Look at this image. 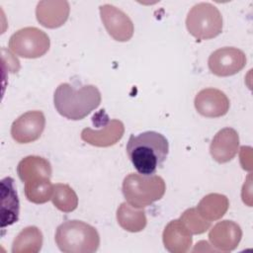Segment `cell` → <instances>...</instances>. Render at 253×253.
<instances>
[{
	"label": "cell",
	"instance_id": "1",
	"mask_svg": "<svg viewBox=\"0 0 253 253\" xmlns=\"http://www.w3.org/2000/svg\"><path fill=\"white\" fill-rule=\"evenodd\" d=\"M126 150L137 172L142 175H153L166 160L169 143L159 132L144 131L138 135H130Z\"/></svg>",
	"mask_w": 253,
	"mask_h": 253
},
{
	"label": "cell",
	"instance_id": "2",
	"mask_svg": "<svg viewBox=\"0 0 253 253\" xmlns=\"http://www.w3.org/2000/svg\"><path fill=\"white\" fill-rule=\"evenodd\" d=\"M101 100V93L94 85H84L76 89L68 83H61L53 95L54 107L58 114L72 121L87 117L100 106Z\"/></svg>",
	"mask_w": 253,
	"mask_h": 253
},
{
	"label": "cell",
	"instance_id": "3",
	"mask_svg": "<svg viewBox=\"0 0 253 253\" xmlns=\"http://www.w3.org/2000/svg\"><path fill=\"white\" fill-rule=\"evenodd\" d=\"M54 239L59 250L65 253H93L100 245L96 228L80 220H67L58 225Z\"/></svg>",
	"mask_w": 253,
	"mask_h": 253
},
{
	"label": "cell",
	"instance_id": "4",
	"mask_svg": "<svg viewBox=\"0 0 253 253\" xmlns=\"http://www.w3.org/2000/svg\"><path fill=\"white\" fill-rule=\"evenodd\" d=\"M122 191L126 203L136 209H143L164 196L166 185L157 175L129 173L124 179Z\"/></svg>",
	"mask_w": 253,
	"mask_h": 253
},
{
	"label": "cell",
	"instance_id": "5",
	"mask_svg": "<svg viewBox=\"0 0 253 253\" xmlns=\"http://www.w3.org/2000/svg\"><path fill=\"white\" fill-rule=\"evenodd\" d=\"M188 32L198 40H211L222 31V17L218 9L207 2L191 8L186 18Z\"/></svg>",
	"mask_w": 253,
	"mask_h": 253
},
{
	"label": "cell",
	"instance_id": "6",
	"mask_svg": "<svg viewBox=\"0 0 253 253\" xmlns=\"http://www.w3.org/2000/svg\"><path fill=\"white\" fill-rule=\"evenodd\" d=\"M50 45L48 36L36 27H26L14 33L9 40V48L24 58H38L44 55Z\"/></svg>",
	"mask_w": 253,
	"mask_h": 253
},
{
	"label": "cell",
	"instance_id": "7",
	"mask_svg": "<svg viewBox=\"0 0 253 253\" xmlns=\"http://www.w3.org/2000/svg\"><path fill=\"white\" fill-rule=\"evenodd\" d=\"M208 64L212 74L220 77L231 76L243 69L246 64V55L239 48L225 46L211 52Z\"/></svg>",
	"mask_w": 253,
	"mask_h": 253
},
{
	"label": "cell",
	"instance_id": "8",
	"mask_svg": "<svg viewBox=\"0 0 253 253\" xmlns=\"http://www.w3.org/2000/svg\"><path fill=\"white\" fill-rule=\"evenodd\" d=\"M101 20L108 34L118 42L129 41L134 32V27L130 18L119 8L104 4L100 6Z\"/></svg>",
	"mask_w": 253,
	"mask_h": 253
},
{
	"label": "cell",
	"instance_id": "9",
	"mask_svg": "<svg viewBox=\"0 0 253 253\" xmlns=\"http://www.w3.org/2000/svg\"><path fill=\"white\" fill-rule=\"evenodd\" d=\"M45 126V118L41 111H29L20 116L11 126V135L18 143H30L39 139Z\"/></svg>",
	"mask_w": 253,
	"mask_h": 253
},
{
	"label": "cell",
	"instance_id": "10",
	"mask_svg": "<svg viewBox=\"0 0 253 253\" xmlns=\"http://www.w3.org/2000/svg\"><path fill=\"white\" fill-rule=\"evenodd\" d=\"M197 112L206 118H219L229 110V99L218 89L206 88L201 90L195 97Z\"/></svg>",
	"mask_w": 253,
	"mask_h": 253
},
{
	"label": "cell",
	"instance_id": "11",
	"mask_svg": "<svg viewBox=\"0 0 253 253\" xmlns=\"http://www.w3.org/2000/svg\"><path fill=\"white\" fill-rule=\"evenodd\" d=\"M125 126L120 120H108L100 129L85 127L81 131V139L93 146L109 147L116 144L124 135Z\"/></svg>",
	"mask_w": 253,
	"mask_h": 253
},
{
	"label": "cell",
	"instance_id": "12",
	"mask_svg": "<svg viewBox=\"0 0 253 253\" xmlns=\"http://www.w3.org/2000/svg\"><path fill=\"white\" fill-rule=\"evenodd\" d=\"M239 136L232 127L220 129L212 138L210 145V153L217 163H226L237 154Z\"/></svg>",
	"mask_w": 253,
	"mask_h": 253
},
{
	"label": "cell",
	"instance_id": "13",
	"mask_svg": "<svg viewBox=\"0 0 253 253\" xmlns=\"http://www.w3.org/2000/svg\"><path fill=\"white\" fill-rule=\"evenodd\" d=\"M242 237L240 226L231 220L217 222L209 232V239L213 247L221 251L234 250Z\"/></svg>",
	"mask_w": 253,
	"mask_h": 253
},
{
	"label": "cell",
	"instance_id": "14",
	"mask_svg": "<svg viewBox=\"0 0 253 253\" xmlns=\"http://www.w3.org/2000/svg\"><path fill=\"white\" fill-rule=\"evenodd\" d=\"M69 12L67 1H41L36 8V17L42 27L55 29L67 21Z\"/></svg>",
	"mask_w": 253,
	"mask_h": 253
},
{
	"label": "cell",
	"instance_id": "15",
	"mask_svg": "<svg viewBox=\"0 0 253 253\" xmlns=\"http://www.w3.org/2000/svg\"><path fill=\"white\" fill-rule=\"evenodd\" d=\"M20 213V202L15 187V181L11 177L1 180V228L18 221Z\"/></svg>",
	"mask_w": 253,
	"mask_h": 253
},
{
	"label": "cell",
	"instance_id": "16",
	"mask_svg": "<svg viewBox=\"0 0 253 253\" xmlns=\"http://www.w3.org/2000/svg\"><path fill=\"white\" fill-rule=\"evenodd\" d=\"M192 235L180 219L171 220L163 230L164 247L171 253H185L192 245Z\"/></svg>",
	"mask_w": 253,
	"mask_h": 253
},
{
	"label": "cell",
	"instance_id": "17",
	"mask_svg": "<svg viewBox=\"0 0 253 253\" xmlns=\"http://www.w3.org/2000/svg\"><path fill=\"white\" fill-rule=\"evenodd\" d=\"M17 173L20 180L25 183L40 177L50 178L52 169L47 159L41 156L30 155L19 162Z\"/></svg>",
	"mask_w": 253,
	"mask_h": 253
},
{
	"label": "cell",
	"instance_id": "18",
	"mask_svg": "<svg viewBox=\"0 0 253 253\" xmlns=\"http://www.w3.org/2000/svg\"><path fill=\"white\" fill-rule=\"evenodd\" d=\"M117 220L119 225L126 231L138 232L145 228L147 220L143 210H136L125 202L117 210Z\"/></svg>",
	"mask_w": 253,
	"mask_h": 253
},
{
	"label": "cell",
	"instance_id": "19",
	"mask_svg": "<svg viewBox=\"0 0 253 253\" xmlns=\"http://www.w3.org/2000/svg\"><path fill=\"white\" fill-rule=\"evenodd\" d=\"M229 201L226 196L211 193L205 196L196 208L199 213L207 220L213 221L222 217L227 211Z\"/></svg>",
	"mask_w": 253,
	"mask_h": 253
},
{
	"label": "cell",
	"instance_id": "20",
	"mask_svg": "<svg viewBox=\"0 0 253 253\" xmlns=\"http://www.w3.org/2000/svg\"><path fill=\"white\" fill-rule=\"evenodd\" d=\"M42 234L37 226L22 229L12 244L13 253H37L42 249Z\"/></svg>",
	"mask_w": 253,
	"mask_h": 253
},
{
	"label": "cell",
	"instance_id": "21",
	"mask_svg": "<svg viewBox=\"0 0 253 253\" xmlns=\"http://www.w3.org/2000/svg\"><path fill=\"white\" fill-rule=\"evenodd\" d=\"M50 178L40 177L25 182V196L34 204H44L51 200L53 185Z\"/></svg>",
	"mask_w": 253,
	"mask_h": 253
},
{
	"label": "cell",
	"instance_id": "22",
	"mask_svg": "<svg viewBox=\"0 0 253 253\" xmlns=\"http://www.w3.org/2000/svg\"><path fill=\"white\" fill-rule=\"evenodd\" d=\"M51 201L53 206L63 212H71L78 206V197L74 190L69 185L62 183L53 185Z\"/></svg>",
	"mask_w": 253,
	"mask_h": 253
},
{
	"label": "cell",
	"instance_id": "23",
	"mask_svg": "<svg viewBox=\"0 0 253 253\" xmlns=\"http://www.w3.org/2000/svg\"><path fill=\"white\" fill-rule=\"evenodd\" d=\"M192 234H202L211 225V221L205 219L196 208L186 210L179 218Z\"/></svg>",
	"mask_w": 253,
	"mask_h": 253
}]
</instances>
